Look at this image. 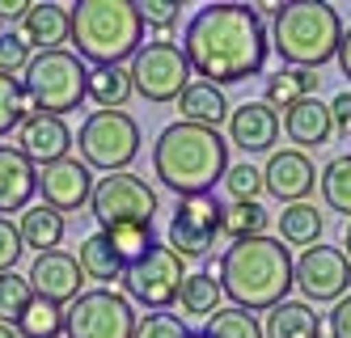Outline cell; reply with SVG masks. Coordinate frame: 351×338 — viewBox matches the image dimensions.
<instances>
[{"mask_svg": "<svg viewBox=\"0 0 351 338\" xmlns=\"http://www.w3.org/2000/svg\"><path fill=\"white\" fill-rule=\"evenodd\" d=\"M204 338H267V334H263V322L254 313L224 304V309H216V313L204 322Z\"/></svg>", "mask_w": 351, "mask_h": 338, "instance_id": "obj_33", "label": "cell"}, {"mask_svg": "<svg viewBox=\"0 0 351 338\" xmlns=\"http://www.w3.org/2000/svg\"><path fill=\"white\" fill-rule=\"evenodd\" d=\"M21 89L30 97L34 114H56L64 119L68 110H81V101L89 97V68L77 51H38L30 60Z\"/></svg>", "mask_w": 351, "mask_h": 338, "instance_id": "obj_6", "label": "cell"}, {"mask_svg": "<svg viewBox=\"0 0 351 338\" xmlns=\"http://www.w3.org/2000/svg\"><path fill=\"white\" fill-rule=\"evenodd\" d=\"M182 283H186L182 258L169 245H153L148 258H140L136 267L123 271V288H128V296L136 304H144L148 313H165V309L182 296Z\"/></svg>", "mask_w": 351, "mask_h": 338, "instance_id": "obj_11", "label": "cell"}, {"mask_svg": "<svg viewBox=\"0 0 351 338\" xmlns=\"http://www.w3.org/2000/svg\"><path fill=\"white\" fill-rule=\"evenodd\" d=\"M178 110H182V123L212 127V132H220V123H229V114H233L224 89H216L208 81H191V89L178 97Z\"/></svg>", "mask_w": 351, "mask_h": 338, "instance_id": "obj_23", "label": "cell"}, {"mask_svg": "<svg viewBox=\"0 0 351 338\" xmlns=\"http://www.w3.org/2000/svg\"><path fill=\"white\" fill-rule=\"evenodd\" d=\"M343 254H347V263H351V220H347V228H343V245H339Z\"/></svg>", "mask_w": 351, "mask_h": 338, "instance_id": "obj_46", "label": "cell"}, {"mask_svg": "<svg viewBox=\"0 0 351 338\" xmlns=\"http://www.w3.org/2000/svg\"><path fill=\"white\" fill-rule=\"evenodd\" d=\"M224 220V203H216L212 195H195V199H178L165 228V245L186 263V258H208L216 245V232Z\"/></svg>", "mask_w": 351, "mask_h": 338, "instance_id": "obj_12", "label": "cell"}, {"mask_svg": "<svg viewBox=\"0 0 351 338\" xmlns=\"http://www.w3.org/2000/svg\"><path fill=\"white\" fill-rule=\"evenodd\" d=\"M275 228H280V241H284L288 250H292V245L313 250V245H322L326 220H322V212H317V203H288L284 212H280V220H275Z\"/></svg>", "mask_w": 351, "mask_h": 338, "instance_id": "obj_25", "label": "cell"}, {"mask_svg": "<svg viewBox=\"0 0 351 338\" xmlns=\"http://www.w3.org/2000/svg\"><path fill=\"white\" fill-rule=\"evenodd\" d=\"M30 288L34 296L43 300H51L60 309H68L72 300L81 296V283H85V271L77 263V254H68V250H51V254H38L34 258V267H30Z\"/></svg>", "mask_w": 351, "mask_h": 338, "instance_id": "obj_16", "label": "cell"}, {"mask_svg": "<svg viewBox=\"0 0 351 338\" xmlns=\"http://www.w3.org/2000/svg\"><path fill=\"white\" fill-rule=\"evenodd\" d=\"M263 334L267 338H322L326 334V317L305 300H284V304H275L267 313Z\"/></svg>", "mask_w": 351, "mask_h": 338, "instance_id": "obj_22", "label": "cell"}, {"mask_svg": "<svg viewBox=\"0 0 351 338\" xmlns=\"http://www.w3.org/2000/svg\"><path fill=\"white\" fill-rule=\"evenodd\" d=\"M21 38L30 43V51L38 56V51H64V43H72V17L64 5H47V0H38V5H30L26 21H21Z\"/></svg>", "mask_w": 351, "mask_h": 338, "instance_id": "obj_21", "label": "cell"}, {"mask_svg": "<svg viewBox=\"0 0 351 338\" xmlns=\"http://www.w3.org/2000/svg\"><path fill=\"white\" fill-rule=\"evenodd\" d=\"M72 144H77V136H72L68 123L56 119V114H30L26 123L17 127V148L26 152L38 169L72 157Z\"/></svg>", "mask_w": 351, "mask_h": 338, "instance_id": "obj_18", "label": "cell"}, {"mask_svg": "<svg viewBox=\"0 0 351 338\" xmlns=\"http://www.w3.org/2000/svg\"><path fill=\"white\" fill-rule=\"evenodd\" d=\"M330 119H335V132L351 140V89L335 93V101H330Z\"/></svg>", "mask_w": 351, "mask_h": 338, "instance_id": "obj_43", "label": "cell"}, {"mask_svg": "<svg viewBox=\"0 0 351 338\" xmlns=\"http://www.w3.org/2000/svg\"><path fill=\"white\" fill-rule=\"evenodd\" d=\"M284 132L280 110H271L267 101H241L229 114V144L241 148L245 157H258V152H275Z\"/></svg>", "mask_w": 351, "mask_h": 338, "instance_id": "obj_17", "label": "cell"}, {"mask_svg": "<svg viewBox=\"0 0 351 338\" xmlns=\"http://www.w3.org/2000/svg\"><path fill=\"white\" fill-rule=\"evenodd\" d=\"M317 81H322V76L309 72V68H280L275 76H267L263 101H267L271 110H288V106H296V101L313 97L317 93Z\"/></svg>", "mask_w": 351, "mask_h": 338, "instance_id": "obj_26", "label": "cell"}, {"mask_svg": "<svg viewBox=\"0 0 351 338\" xmlns=\"http://www.w3.org/2000/svg\"><path fill=\"white\" fill-rule=\"evenodd\" d=\"M13 330H17V338H60L64 334V309L51 304V300H43V296H34Z\"/></svg>", "mask_w": 351, "mask_h": 338, "instance_id": "obj_32", "label": "cell"}, {"mask_svg": "<svg viewBox=\"0 0 351 338\" xmlns=\"http://www.w3.org/2000/svg\"><path fill=\"white\" fill-rule=\"evenodd\" d=\"M26 13H30V0H0V21H26Z\"/></svg>", "mask_w": 351, "mask_h": 338, "instance_id": "obj_44", "label": "cell"}, {"mask_svg": "<svg viewBox=\"0 0 351 338\" xmlns=\"http://www.w3.org/2000/svg\"><path fill=\"white\" fill-rule=\"evenodd\" d=\"M136 313L132 300L110 288L81 292L64 309V334L68 338H136Z\"/></svg>", "mask_w": 351, "mask_h": 338, "instance_id": "obj_10", "label": "cell"}, {"mask_svg": "<svg viewBox=\"0 0 351 338\" xmlns=\"http://www.w3.org/2000/svg\"><path fill=\"white\" fill-rule=\"evenodd\" d=\"M296 288L305 304H339L351 292V263L339 245H313L296 258Z\"/></svg>", "mask_w": 351, "mask_h": 338, "instance_id": "obj_13", "label": "cell"}, {"mask_svg": "<svg viewBox=\"0 0 351 338\" xmlns=\"http://www.w3.org/2000/svg\"><path fill=\"white\" fill-rule=\"evenodd\" d=\"M17 232H21V245L34 250V258L51 254L64 241V216L51 212L47 203H34V207H26V212L17 216Z\"/></svg>", "mask_w": 351, "mask_h": 338, "instance_id": "obj_24", "label": "cell"}, {"mask_svg": "<svg viewBox=\"0 0 351 338\" xmlns=\"http://www.w3.org/2000/svg\"><path fill=\"white\" fill-rule=\"evenodd\" d=\"M326 334L330 338H351V292L339 304H330V313H326Z\"/></svg>", "mask_w": 351, "mask_h": 338, "instance_id": "obj_42", "label": "cell"}, {"mask_svg": "<svg viewBox=\"0 0 351 338\" xmlns=\"http://www.w3.org/2000/svg\"><path fill=\"white\" fill-rule=\"evenodd\" d=\"M220 232L233 245L237 241L267 237V212H263V203H229V207H224V220H220Z\"/></svg>", "mask_w": 351, "mask_h": 338, "instance_id": "obj_31", "label": "cell"}, {"mask_svg": "<svg viewBox=\"0 0 351 338\" xmlns=\"http://www.w3.org/2000/svg\"><path fill=\"white\" fill-rule=\"evenodd\" d=\"M284 136H288L300 152L322 148L326 140L335 136L330 106H322L317 97H305V101H296V106H288V110H284Z\"/></svg>", "mask_w": 351, "mask_h": 338, "instance_id": "obj_20", "label": "cell"}, {"mask_svg": "<svg viewBox=\"0 0 351 338\" xmlns=\"http://www.w3.org/2000/svg\"><path fill=\"white\" fill-rule=\"evenodd\" d=\"M140 17H144V25L169 30V25L182 17V5H178V0H140Z\"/></svg>", "mask_w": 351, "mask_h": 338, "instance_id": "obj_41", "label": "cell"}, {"mask_svg": "<svg viewBox=\"0 0 351 338\" xmlns=\"http://www.w3.org/2000/svg\"><path fill=\"white\" fill-rule=\"evenodd\" d=\"M263 182L284 207L288 203H309V195L317 191V165L309 161V152H300V148H280V152H271V161L263 165Z\"/></svg>", "mask_w": 351, "mask_h": 338, "instance_id": "obj_15", "label": "cell"}, {"mask_svg": "<svg viewBox=\"0 0 351 338\" xmlns=\"http://www.w3.org/2000/svg\"><path fill=\"white\" fill-rule=\"evenodd\" d=\"M93 169L81 161V157H64L56 165H43L38 169V195L43 203L51 207V212H81V207H89L93 199Z\"/></svg>", "mask_w": 351, "mask_h": 338, "instance_id": "obj_14", "label": "cell"}, {"mask_svg": "<svg viewBox=\"0 0 351 338\" xmlns=\"http://www.w3.org/2000/svg\"><path fill=\"white\" fill-rule=\"evenodd\" d=\"M38 195V165L17 144H0V216L26 212L30 199Z\"/></svg>", "mask_w": 351, "mask_h": 338, "instance_id": "obj_19", "label": "cell"}, {"mask_svg": "<svg viewBox=\"0 0 351 338\" xmlns=\"http://www.w3.org/2000/svg\"><path fill=\"white\" fill-rule=\"evenodd\" d=\"M339 72L347 76V81H351V25H347V30H343V43H339Z\"/></svg>", "mask_w": 351, "mask_h": 338, "instance_id": "obj_45", "label": "cell"}, {"mask_svg": "<svg viewBox=\"0 0 351 338\" xmlns=\"http://www.w3.org/2000/svg\"><path fill=\"white\" fill-rule=\"evenodd\" d=\"M317 186H322L326 207H330V212H343L351 220V152L326 161V169L317 173Z\"/></svg>", "mask_w": 351, "mask_h": 338, "instance_id": "obj_30", "label": "cell"}, {"mask_svg": "<svg viewBox=\"0 0 351 338\" xmlns=\"http://www.w3.org/2000/svg\"><path fill=\"white\" fill-rule=\"evenodd\" d=\"M30 300H34V288L26 275H17V271L0 275V322L5 326H17V317L30 309Z\"/></svg>", "mask_w": 351, "mask_h": 338, "instance_id": "obj_36", "label": "cell"}, {"mask_svg": "<svg viewBox=\"0 0 351 338\" xmlns=\"http://www.w3.org/2000/svg\"><path fill=\"white\" fill-rule=\"evenodd\" d=\"M195 338H204V334H195Z\"/></svg>", "mask_w": 351, "mask_h": 338, "instance_id": "obj_48", "label": "cell"}, {"mask_svg": "<svg viewBox=\"0 0 351 338\" xmlns=\"http://www.w3.org/2000/svg\"><path fill=\"white\" fill-rule=\"evenodd\" d=\"M140 123L128 110H93L85 114L81 132H77V148L81 161L97 173H123L132 169V161L140 157Z\"/></svg>", "mask_w": 351, "mask_h": 338, "instance_id": "obj_7", "label": "cell"}, {"mask_svg": "<svg viewBox=\"0 0 351 338\" xmlns=\"http://www.w3.org/2000/svg\"><path fill=\"white\" fill-rule=\"evenodd\" d=\"M136 338H195L178 313H144L136 322Z\"/></svg>", "mask_w": 351, "mask_h": 338, "instance_id": "obj_39", "label": "cell"}, {"mask_svg": "<svg viewBox=\"0 0 351 338\" xmlns=\"http://www.w3.org/2000/svg\"><path fill=\"white\" fill-rule=\"evenodd\" d=\"M34 110H30V97L21 89L17 76H0V140L13 136L21 123H26Z\"/></svg>", "mask_w": 351, "mask_h": 338, "instance_id": "obj_35", "label": "cell"}, {"mask_svg": "<svg viewBox=\"0 0 351 338\" xmlns=\"http://www.w3.org/2000/svg\"><path fill=\"white\" fill-rule=\"evenodd\" d=\"M0 338H17V330H13V326H5V322H0Z\"/></svg>", "mask_w": 351, "mask_h": 338, "instance_id": "obj_47", "label": "cell"}, {"mask_svg": "<svg viewBox=\"0 0 351 338\" xmlns=\"http://www.w3.org/2000/svg\"><path fill=\"white\" fill-rule=\"evenodd\" d=\"M267 51H271V34L258 9L237 5V0L204 5L186 21V34H182V56L191 72L216 89L258 76L267 64Z\"/></svg>", "mask_w": 351, "mask_h": 338, "instance_id": "obj_1", "label": "cell"}, {"mask_svg": "<svg viewBox=\"0 0 351 338\" xmlns=\"http://www.w3.org/2000/svg\"><path fill=\"white\" fill-rule=\"evenodd\" d=\"M216 279H220V292L233 300V309L271 313L296 288V258L280 237L237 241L220 254Z\"/></svg>", "mask_w": 351, "mask_h": 338, "instance_id": "obj_2", "label": "cell"}, {"mask_svg": "<svg viewBox=\"0 0 351 338\" xmlns=\"http://www.w3.org/2000/svg\"><path fill=\"white\" fill-rule=\"evenodd\" d=\"M72 47L93 68H123L144 47V17L132 0H81L68 9Z\"/></svg>", "mask_w": 351, "mask_h": 338, "instance_id": "obj_4", "label": "cell"}, {"mask_svg": "<svg viewBox=\"0 0 351 338\" xmlns=\"http://www.w3.org/2000/svg\"><path fill=\"white\" fill-rule=\"evenodd\" d=\"M224 191H229L233 203H258V195L267 191V182H263V169L258 165H229V173H224Z\"/></svg>", "mask_w": 351, "mask_h": 338, "instance_id": "obj_37", "label": "cell"}, {"mask_svg": "<svg viewBox=\"0 0 351 338\" xmlns=\"http://www.w3.org/2000/svg\"><path fill=\"white\" fill-rule=\"evenodd\" d=\"M157 212H161L157 191L148 186V178H140L132 169L97 178L93 199H89V216L97 220V228H102V232L123 228V224H153Z\"/></svg>", "mask_w": 351, "mask_h": 338, "instance_id": "obj_8", "label": "cell"}, {"mask_svg": "<svg viewBox=\"0 0 351 338\" xmlns=\"http://www.w3.org/2000/svg\"><path fill=\"white\" fill-rule=\"evenodd\" d=\"M153 173L178 199L212 195V186L229 173V136L182 119L169 123L153 144Z\"/></svg>", "mask_w": 351, "mask_h": 338, "instance_id": "obj_3", "label": "cell"}, {"mask_svg": "<svg viewBox=\"0 0 351 338\" xmlns=\"http://www.w3.org/2000/svg\"><path fill=\"white\" fill-rule=\"evenodd\" d=\"M106 237H110V245H114V254H119L123 271L136 267L140 258H148V254H153V245H157L153 224H123V228H110Z\"/></svg>", "mask_w": 351, "mask_h": 338, "instance_id": "obj_34", "label": "cell"}, {"mask_svg": "<svg viewBox=\"0 0 351 338\" xmlns=\"http://www.w3.org/2000/svg\"><path fill=\"white\" fill-rule=\"evenodd\" d=\"M132 76L128 68H93L89 72V101L97 110H123L132 101Z\"/></svg>", "mask_w": 351, "mask_h": 338, "instance_id": "obj_28", "label": "cell"}, {"mask_svg": "<svg viewBox=\"0 0 351 338\" xmlns=\"http://www.w3.org/2000/svg\"><path fill=\"white\" fill-rule=\"evenodd\" d=\"M343 30H347V25H343L335 5H322V0H296V5H284L280 17L271 21V47H275V56L284 60V68L317 72L322 64H330L339 56Z\"/></svg>", "mask_w": 351, "mask_h": 338, "instance_id": "obj_5", "label": "cell"}, {"mask_svg": "<svg viewBox=\"0 0 351 338\" xmlns=\"http://www.w3.org/2000/svg\"><path fill=\"white\" fill-rule=\"evenodd\" d=\"M128 76H132V89L153 101V106H169L178 101L186 89H191V64L182 56V43L173 38H157V43H144L136 51V60L128 64Z\"/></svg>", "mask_w": 351, "mask_h": 338, "instance_id": "obj_9", "label": "cell"}, {"mask_svg": "<svg viewBox=\"0 0 351 338\" xmlns=\"http://www.w3.org/2000/svg\"><path fill=\"white\" fill-rule=\"evenodd\" d=\"M26 254V245H21V232L13 220L0 216V275L5 271H17V258Z\"/></svg>", "mask_w": 351, "mask_h": 338, "instance_id": "obj_40", "label": "cell"}, {"mask_svg": "<svg viewBox=\"0 0 351 338\" xmlns=\"http://www.w3.org/2000/svg\"><path fill=\"white\" fill-rule=\"evenodd\" d=\"M30 60H34V51H30V43L21 38V30H9V34H0V76H26V68H30Z\"/></svg>", "mask_w": 351, "mask_h": 338, "instance_id": "obj_38", "label": "cell"}, {"mask_svg": "<svg viewBox=\"0 0 351 338\" xmlns=\"http://www.w3.org/2000/svg\"><path fill=\"white\" fill-rule=\"evenodd\" d=\"M77 263H81L85 279H97V283H114V279H123V263H119V254H114V245H110V237H106L102 228L89 232V237L81 241Z\"/></svg>", "mask_w": 351, "mask_h": 338, "instance_id": "obj_27", "label": "cell"}, {"mask_svg": "<svg viewBox=\"0 0 351 338\" xmlns=\"http://www.w3.org/2000/svg\"><path fill=\"white\" fill-rule=\"evenodd\" d=\"M178 300H182V317H212L216 309H224V304H220V300H224L220 279H216L212 271H195V275H186Z\"/></svg>", "mask_w": 351, "mask_h": 338, "instance_id": "obj_29", "label": "cell"}]
</instances>
